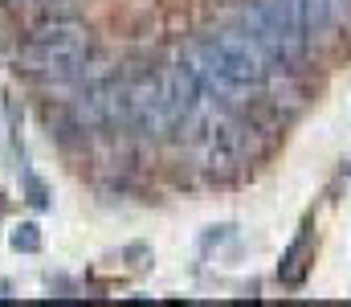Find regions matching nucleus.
I'll list each match as a JSON object with an SVG mask.
<instances>
[{
  "instance_id": "423d86ee",
  "label": "nucleus",
  "mask_w": 351,
  "mask_h": 307,
  "mask_svg": "<svg viewBox=\"0 0 351 307\" xmlns=\"http://www.w3.org/2000/svg\"><path fill=\"white\" fill-rule=\"evenodd\" d=\"M25 193H29V205H33V209H49V189H45L41 177L25 172Z\"/></svg>"
},
{
  "instance_id": "f03ea898",
  "label": "nucleus",
  "mask_w": 351,
  "mask_h": 307,
  "mask_svg": "<svg viewBox=\"0 0 351 307\" xmlns=\"http://www.w3.org/2000/svg\"><path fill=\"white\" fill-rule=\"evenodd\" d=\"M196 45H200V49L217 62V70H221L229 82H237L241 91H258V87H265V82L274 78L265 54L250 41V33H241V29H217L213 37H204V41H196Z\"/></svg>"
},
{
  "instance_id": "20e7f679",
  "label": "nucleus",
  "mask_w": 351,
  "mask_h": 307,
  "mask_svg": "<svg viewBox=\"0 0 351 307\" xmlns=\"http://www.w3.org/2000/svg\"><path fill=\"white\" fill-rule=\"evenodd\" d=\"M286 4V12L302 25V33L311 37V45L315 41H327L335 29H339V21L348 16V8L339 4V0H282Z\"/></svg>"
},
{
  "instance_id": "7ed1b4c3",
  "label": "nucleus",
  "mask_w": 351,
  "mask_h": 307,
  "mask_svg": "<svg viewBox=\"0 0 351 307\" xmlns=\"http://www.w3.org/2000/svg\"><path fill=\"white\" fill-rule=\"evenodd\" d=\"M127 127L143 139H156L160 131H168L160 74H139L135 82H127Z\"/></svg>"
},
{
  "instance_id": "f257e3e1",
  "label": "nucleus",
  "mask_w": 351,
  "mask_h": 307,
  "mask_svg": "<svg viewBox=\"0 0 351 307\" xmlns=\"http://www.w3.org/2000/svg\"><path fill=\"white\" fill-rule=\"evenodd\" d=\"M86 54H90L86 25L78 16H70V21H45L41 33H33V41L25 45L21 62L41 87H66L82 74Z\"/></svg>"
},
{
  "instance_id": "39448f33",
  "label": "nucleus",
  "mask_w": 351,
  "mask_h": 307,
  "mask_svg": "<svg viewBox=\"0 0 351 307\" xmlns=\"http://www.w3.org/2000/svg\"><path fill=\"white\" fill-rule=\"evenodd\" d=\"M8 246H12L16 254H37V250H41V225H33V221H21V225H12V234H8Z\"/></svg>"
}]
</instances>
